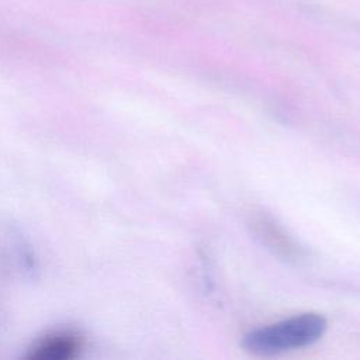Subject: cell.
I'll list each match as a JSON object with an SVG mask.
<instances>
[{
    "mask_svg": "<svg viewBox=\"0 0 360 360\" xmlns=\"http://www.w3.org/2000/svg\"><path fill=\"white\" fill-rule=\"evenodd\" d=\"M326 326L323 316L302 314L246 333L242 347L252 354H277L316 342L325 333Z\"/></svg>",
    "mask_w": 360,
    "mask_h": 360,
    "instance_id": "cell-1",
    "label": "cell"
},
{
    "mask_svg": "<svg viewBox=\"0 0 360 360\" xmlns=\"http://www.w3.org/2000/svg\"><path fill=\"white\" fill-rule=\"evenodd\" d=\"M83 338L75 330H55L38 339L27 353L30 360H72L79 356Z\"/></svg>",
    "mask_w": 360,
    "mask_h": 360,
    "instance_id": "cell-2",
    "label": "cell"
}]
</instances>
